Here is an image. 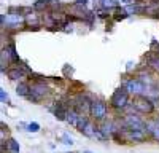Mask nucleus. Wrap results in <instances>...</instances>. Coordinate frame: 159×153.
Masks as SVG:
<instances>
[{
    "instance_id": "nucleus-1",
    "label": "nucleus",
    "mask_w": 159,
    "mask_h": 153,
    "mask_svg": "<svg viewBox=\"0 0 159 153\" xmlns=\"http://www.w3.org/2000/svg\"><path fill=\"white\" fill-rule=\"evenodd\" d=\"M129 100H130L129 91H127L124 86H121V88H118L116 91L111 94V97H110V105H111L115 110L121 112V110H126V109L130 105Z\"/></svg>"
},
{
    "instance_id": "nucleus-2",
    "label": "nucleus",
    "mask_w": 159,
    "mask_h": 153,
    "mask_svg": "<svg viewBox=\"0 0 159 153\" xmlns=\"http://www.w3.org/2000/svg\"><path fill=\"white\" fill-rule=\"evenodd\" d=\"M156 104L153 102L151 97H147L145 94L142 96H134V100H132V109H134L137 113H145V115H150L154 112Z\"/></svg>"
},
{
    "instance_id": "nucleus-3",
    "label": "nucleus",
    "mask_w": 159,
    "mask_h": 153,
    "mask_svg": "<svg viewBox=\"0 0 159 153\" xmlns=\"http://www.w3.org/2000/svg\"><path fill=\"white\" fill-rule=\"evenodd\" d=\"M48 94H49V86L45 83V80H35L34 83H30V94L27 99L32 102H42Z\"/></svg>"
},
{
    "instance_id": "nucleus-4",
    "label": "nucleus",
    "mask_w": 159,
    "mask_h": 153,
    "mask_svg": "<svg viewBox=\"0 0 159 153\" xmlns=\"http://www.w3.org/2000/svg\"><path fill=\"white\" fill-rule=\"evenodd\" d=\"M107 115H108L107 104H105L102 99H92V104H91V118H92V121L102 123V121L107 120Z\"/></svg>"
},
{
    "instance_id": "nucleus-5",
    "label": "nucleus",
    "mask_w": 159,
    "mask_h": 153,
    "mask_svg": "<svg viewBox=\"0 0 159 153\" xmlns=\"http://www.w3.org/2000/svg\"><path fill=\"white\" fill-rule=\"evenodd\" d=\"M124 88L129 91L130 96H142L148 91V86L140 76H135V78H129L124 83Z\"/></svg>"
},
{
    "instance_id": "nucleus-6",
    "label": "nucleus",
    "mask_w": 159,
    "mask_h": 153,
    "mask_svg": "<svg viewBox=\"0 0 159 153\" xmlns=\"http://www.w3.org/2000/svg\"><path fill=\"white\" fill-rule=\"evenodd\" d=\"M124 123L127 126V129H134V131H145V128H147V121L140 118L137 113H132V112L124 117Z\"/></svg>"
},
{
    "instance_id": "nucleus-7",
    "label": "nucleus",
    "mask_w": 159,
    "mask_h": 153,
    "mask_svg": "<svg viewBox=\"0 0 159 153\" xmlns=\"http://www.w3.org/2000/svg\"><path fill=\"white\" fill-rule=\"evenodd\" d=\"M150 136L147 131H134V129H127L126 131V140L127 142H143L145 139H148Z\"/></svg>"
},
{
    "instance_id": "nucleus-8",
    "label": "nucleus",
    "mask_w": 159,
    "mask_h": 153,
    "mask_svg": "<svg viewBox=\"0 0 159 153\" xmlns=\"http://www.w3.org/2000/svg\"><path fill=\"white\" fill-rule=\"evenodd\" d=\"M145 131H147V134L156 140V142L159 144V121L157 120H150L147 121V128H145Z\"/></svg>"
},
{
    "instance_id": "nucleus-9",
    "label": "nucleus",
    "mask_w": 159,
    "mask_h": 153,
    "mask_svg": "<svg viewBox=\"0 0 159 153\" xmlns=\"http://www.w3.org/2000/svg\"><path fill=\"white\" fill-rule=\"evenodd\" d=\"M42 18H40V15H37V11L34 10V11H30V13H27V15H25V26H27V27H34L35 30L40 27V24H42Z\"/></svg>"
},
{
    "instance_id": "nucleus-10",
    "label": "nucleus",
    "mask_w": 159,
    "mask_h": 153,
    "mask_svg": "<svg viewBox=\"0 0 159 153\" xmlns=\"http://www.w3.org/2000/svg\"><path fill=\"white\" fill-rule=\"evenodd\" d=\"M16 94L21 97H29L30 94V85L27 81H19L16 86Z\"/></svg>"
},
{
    "instance_id": "nucleus-11",
    "label": "nucleus",
    "mask_w": 159,
    "mask_h": 153,
    "mask_svg": "<svg viewBox=\"0 0 159 153\" xmlns=\"http://www.w3.org/2000/svg\"><path fill=\"white\" fill-rule=\"evenodd\" d=\"M80 115H81V113H80L76 109H73V107H70V109H69V113H67V121H69L73 128H76V126H78Z\"/></svg>"
},
{
    "instance_id": "nucleus-12",
    "label": "nucleus",
    "mask_w": 159,
    "mask_h": 153,
    "mask_svg": "<svg viewBox=\"0 0 159 153\" xmlns=\"http://www.w3.org/2000/svg\"><path fill=\"white\" fill-rule=\"evenodd\" d=\"M147 64H148V67L153 72H157L159 73V54H150L147 58Z\"/></svg>"
},
{
    "instance_id": "nucleus-13",
    "label": "nucleus",
    "mask_w": 159,
    "mask_h": 153,
    "mask_svg": "<svg viewBox=\"0 0 159 153\" xmlns=\"http://www.w3.org/2000/svg\"><path fill=\"white\" fill-rule=\"evenodd\" d=\"M126 10L129 11V15H142V13L147 11V7H143L140 3H130L126 7Z\"/></svg>"
},
{
    "instance_id": "nucleus-14",
    "label": "nucleus",
    "mask_w": 159,
    "mask_h": 153,
    "mask_svg": "<svg viewBox=\"0 0 159 153\" xmlns=\"http://www.w3.org/2000/svg\"><path fill=\"white\" fill-rule=\"evenodd\" d=\"M111 13H113V19L115 21H121V19H126L129 16V11L126 8H121V7H116Z\"/></svg>"
},
{
    "instance_id": "nucleus-15",
    "label": "nucleus",
    "mask_w": 159,
    "mask_h": 153,
    "mask_svg": "<svg viewBox=\"0 0 159 153\" xmlns=\"http://www.w3.org/2000/svg\"><path fill=\"white\" fill-rule=\"evenodd\" d=\"M97 2H99V8H107L110 11L119 7V0H97Z\"/></svg>"
},
{
    "instance_id": "nucleus-16",
    "label": "nucleus",
    "mask_w": 159,
    "mask_h": 153,
    "mask_svg": "<svg viewBox=\"0 0 159 153\" xmlns=\"http://www.w3.org/2000/svg\"><path fill=\"white\" fill-rule=\"evenodd\" d=\"M7 151L8 153H19V142H16L15 139L7 140Z\"/></svg>"
},
{
    "instance_id": "nucleus-17",
    "label": "nucleus",
    "mask_w": 159,
    "mask_h": 153,
    "mask_svg": "<svg viewBox=\"0 0 159 153\" xmlns=\"http://www.w3.org/2000/svg\"><path fill=\"white\" fill-rule=\"evenodd\" d=\"M32 8L35 11H43V10H48L49 8V0H37V2H34Z\"/></svg>"
},
{
    "instance_id": "nucleus-18",
    "label": "nucleus",
    "mask_w": 159,
    "mask_h": 153,
    "mask_svg": "<svg viewBox=\"0 0 159 153\" xmlns=\"http://www.w3.org/2000/svg\"><path fill=\"white\" fill-rule=\"evenodd\" d=\"M25 128H27V131H29V132H38V131H40V124H38V123H35V121L29 123Z\"/></svg>"
},
{
    "instance_id": "nucleus-19",
    "label": "nucleus",
    "mask_w": 159,
    "mask_h": 153,
    "mask_svg": "<svg viewBox=\"0 0 159 153\" xmlns=\"http://www.w3.org/2000/svg\"><path fill=\"white\" fill-rule=\"evenodd\" d=\"M62 140H64L62 144H65V145H72V144H73V139H72L69 134H62Z\"/></svg>"
},
{
    "instance_id": "nucleus-20",
    "label": "nucleus",
    "mask_w": 159,
    "mask_h": 153,
    "mask_svg": "<svg viewBox=\"0 0 159 153\" xmlns=\"http://www.w3.org/2000/svg\"><path fill=\"white\" fill-rule=\"evenodd\" d=\"M0 99H2V102L5 104V102H8V94L5 93L3 88H0Z\"/></svg>"
},
{
    "instance_id": "nucleus-21",
    "label": "nucleus",
    "mask_w": 159,
    "mask_h": 153,
    "mask_svg": "<svg viewBox=\"0 0 159 153\" xmlns=\"http://www.w3.org/2000/svg\"><path fill=\"white\" fill-rule=\"evenodd\" d=\"M76 5H81V7H86L88 5V0H75Z\"/></svg>"
},
{
    "instance_id": "nucleus-22",
    "label": "nucleus",
    "mask_w": 159,
    "mask_h": 153,
    "mask_svg": "<svg viewBox=\"0 0 159 153\" xmlns=\"http://www.w3.org/2000/svg\"><path fill=\"white\" fill-rule=\"evenodd\" d=\"M83 153H92V151H89V150H83Z\"/></svg>"
},
{
    "instance_id": "nucleus-23",
    "label": "nucleus",
    "mask_w": 159,
    "mask_h": 153,
    "mask_svg": "<svg viewBox=\"0 0 159 153\" xmlns=\"http://www.w3.org/2000/svg\"><path fill=\"white\" fill-rule=\"evenodd\" d=\"M157 121H159V118H157Z\"/></svg>"
}]
</instances>
